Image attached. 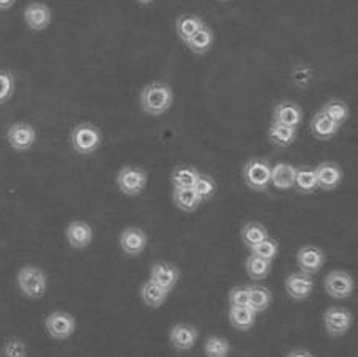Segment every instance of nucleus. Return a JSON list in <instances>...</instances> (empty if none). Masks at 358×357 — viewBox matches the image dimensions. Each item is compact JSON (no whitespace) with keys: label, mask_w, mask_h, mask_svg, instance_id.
Instances as JSON below:
<instances>
[{"label":"nucleus","mask_w":358,"mask_h":357,"mask_svg":"<svg viewBox=\"0 0 358 357\" xmlns=\"http://www.w3.org/2000/svg\"><path fill=\"white\" fill-rule=\"evenodd\" d=\"M136 2L141 4V5H150V4L155 2V0H136Z\"/></svg>","instance_id":"obj_42"},{"label":"nucleus","mask_w":358,"mask_h":357,"mask_svg":"<svg viewBox=\"0 0 358 357\" xmlns=\"http://www.w3.org/2000/svg\"><path fill=\"white\" fill-rule=\"evenodd\" d=\"M295 182V166L287 162H280L275 166H271V181L270 186H273L276 190L286 192V190L294 188Z\"/></svg>","instance_id":"obj_20"},{"label":"nucleus","mask_w":358,"mask_h":357,"mask_svg":"<svg viewBox=\"0 0 358 357\" xmlns=\"http://www.w3.org/2000/svg\"><path fill=\"white\" fill-rule=\"evenodd\" d=\"M320 111H322L330 120L335 122V124L339 127H343L345 122L349 120V115H350V109L348 106V103L339 100V98H331V100H329L324 104Z\"/></svg>","instance_id":"obj_32"},{"label":"nucleus","mask_w":358,"mask_h":357,"mask_svg":"<svg viewBox=\"0 0 358 357\" xmlns=\"http://www.w3.org/2000/svg\"><path fill=\"white\" fill-rule=\"evenodd\" d=\"M17 288L29 299H41L48 289V276L38 266H24L17 270Z\"/></svg>","instance_id":"obj_4"},{"label":"nucleus","mask_w":358,"mask_h":357,"mask_svg":"<svg viewBox=\"0 0 358 357\" xmlns=\"http://www.w3.org/2000/svg\"><path fill=\"white\" fill-rule=\"evenodd\" d=\"M15 92V78L10 71H0V104L7 103Z\"/></svg>","instance_id":"obj_38"},{"label":"nucleus","mask_w":358,"mask_h":357,"mask_svg":"<svg viewBox=\"0 0 358 357\" xmlns=\"http://www.w3.org/2000/svg\"><path fill=\"white\" fill-rule=\"evenodd\" d=\"M314 71L311 66H308L305 64L294 66L292 70V81L299 85V88H308V84L313 81Z\"/></svg>","instance_id":"obj_39"},{"label":"nucleus","mask_w":358,"mask_h":357,"mask_svg":"<svg viewBox=\"0 0 358 357\" xmlns=\"http://www.w3.org/2000/svg\"><path fill=\"white\" fill-rule=\"evenodd\" d=\"M268 237V230L259 221H248L240 231V239L245 244V247L252 248L259 242H262L264 239Z\"/></svg>","instance_id":"obj_31"},{"label":"nucleus","mask_w":358,"mask_h":357,"mask_svg":"<svg viewBox=\"0 0 358 357\" xmlns=\"http://www.w3.org/2000/svg\"><path fill=\"white\" fill-rule=\"evenodd\" d=\"M250 251L252 255L264 258V260L273 262L278 253H280V244H278L276 239L268 236L267 239H264L262 242H259L257 245H255V247L250 248Z\"/></svg>","instance_id":"obj_35"},{"label":"nucleus","mask_w":358,"mask_h":357,"mask_svg":"<svg viewBox=\"0 0 358 357\" xmlns=\"http://www.w3.org/2000/svg\"><path fill=\"white\" fill-rule=\"evenodd\" d=\"M327 256L324 250H320L316 245H303L297 251V266L300 272L306 275H316L324 267Z\"/></svg>","instance_id":"obj_12"},{"label":"nucleus","mask_w":358,"mask_h":357,"mask_svg":"<svg viewBox=\"0 0 358 357\" xmlns=\"http://www.w3.org/2000/svg\"><path fill=\"white\" fill-rule=\"evenodd\" d=\"M149 244V237L144 230L138 226H128L120 232L119 236V245L120 250L127 256H138L147 248Z\"/></svg>","instance_id":"obj_10"},{"label":"nucleus","mask_w":358,"mask_h":357,"mask_svg":"<svg viewBox=\"0 0 358 357\" xmlns=\"http://www.w3.org/2000/svg\"><path fill=\"white\" fill-rule=\"evenodd\" d=\"M172 201H174V204L180 211L188 214L196 212L202 204V201L194 192V188H172Z\"/></svg>","instance_id":"obj_27"},{"label":"nucleus","mask_w":358,"mask_h":357,"mask_svg":"<svg viewBox=\"0 0 358 357\" xmlns=\"http://www.w3.org/2000/svg\"><path fill=\"white\" fill-rule=\"evenodd\" d=\"M248 293H250V309L259 315V313H264L270 309L271 302H273V294H271L267 286L261 285V283H250L248 285Z\"/></svg>","instance_id":"obj_21"},{"label":"nucleus","mask_w":358,"mask_h":357,"mask_svg":"<svg viewBox=\"0 0 358 357\" xmlns=\"http://www.w3.org/2000/svg\"><path fill=\"white\" fill-rule=\"evenodd\" d=\"M325 291L333 299H348L355 291V280L345 270H331L325 276Z\"/></svg>","instance_id":"obj_8"},{"label":"nucleus","mask_w":358,"mask_h":357,"mask_svg":"<svg viewBox=\"0 0 358 357\" xmlns=\"http://www.w3.org/2000/svg\"><path fill=\"white\" fill-rule=\"evenodd\" d=\"M271 266H273V262L264 260V258H259L252 253H250L245 261L246 274H248L250 279L255 281H262L267 279L271 272Z\"/></svg>","instance_id":"obj_30"},{"label":"nucleus","mask_w":358,"mask_h":357,"mask_svg":"<svg viewBox=\"0 0 358 357\" xmlns=\"http://www.w3.org/2000/svg\"><path fill=\"white\" fill-rule=\"evenodd\" d=\"M76 319L66 312H52L45 319V328L54 340H66L76 332Z\"/></svg>","instance_id":"obj_6"},{"label":"nucleus","mask_w":358,"mask_h":357,"mask_svg":"<svg viewBox=\"0 0 358 357\" xmlns=\"http://www.w3.org/2000/svg\"><path fill=\"white\" fill-rule=\"evenodd\" d=\"M24 22L34 32H41L46 30L52 22V11L43 2H32L24 8Z\"/></svg>","instance_id":"obj_13"},{"label":"nucleus","mask_w":358,"mask_h":357,"mask_svg":"<svg viewBox=\"0 0 358 357\" xmlns=\"http://www.w3.org/2000/svg\"><path fill=\"white\" fill-rule=\"evenodd\" d=\"M220 2H231V0H220Z\"/></svg>","instance_id":"obj_43"},{"label":"nucleus","mask_w":358,"mask_h":357,"mask_svg":"<svg viewBox=\"0 0 358 357\" xmlns=\"http://www.w3.org/2000/svg\"><path fill=\"white\" fill-rule=\"evenodd\" d=\"M271 117H273L275 124L292 127L299 130L301 120H303V111H301L300 104L295 102L282 100L273 108V115Z\"/></svg>","instance_id":"obj_18"},{"label":"nucleus","mask_w":358,"mask_h":357,"mask_svg":"<svg viewBox=\"0 0 358 357\" xmlns=\"http://www.w3.org/2000/svg\"><path fill=\"white\" fill-rule=\"evenodd\" d=\"M199 340V330L193 324L177 323L171 328L169 342L172 348L177 351H189L194 348V344Z\"/></svg>","instance_id":"obj_15"},{"label":"nucleus","mask_w":358,"mask_h":357,"mask_svg":"<svg viewBox=\"0 0 358 357\" xmlns=\"http://www.w3.org/2000/svg\"><path fill=\"white\" fill-rule=\"evenodd\" d=\"M70 143L73 150L79 155H92L101 147L103 134L100 128L89 122L78 124L70 134Z\"/></svg>","instance_id":"obj_2"},{"label":"nucleus","mask_w":358,"mask_h":357,"mask_svg":"<svg viewBox=\"0 0 358 357\" xmlns=\"http://www.w3.org/2000/svg\"><path fill=\"white\" fill-rule=\"evenodd\" d=\"M65 236H66V242L71 248L84 250L89 247L92 241H94V230H92V226L87 223V221L75 220L66 226Z\"/></svg>","instance_id":"obj_17"},{"label":"nucleus","mask_w":358,"mask_h":357,"mask_svg":"<svg viewBox=\"0 0 358 357\" xmlns=\"http://www.w3.org/2000/svg\"><path fill=\"white\" fill-rule=\"evenodd\" d=\"M284 289L292 300H297V302L306 300L314 291L313 275H306L300 270L289 274L286 281H284Z\"/></svg>","instance_id":"obj_11"},{"label":"nucleus","mask_w":358,"mask_h":357,"mask_svg":"<svg viewBox=\"0 0 358 357\" xmlns=\"http://www.w3.org/2000/svg\"><path fill=\"white\" fill-rule=\"evenodd\" d=\"M242 176L248 188L259 193L268 192L271 181V164L268 160L261 157H252L245 163Z\"/></svg>","instance_id":"obj_3"},{"label":"nucleus","mask_w":358,"mask_h":357,"mask_svg":"<svg viewBox=\"0 0 358 357\" xmlns=\"http://www.w3.org/2000/svg\"><path fill=\"white\" fill-rule=\"evenodd\" d=\"M203 353L207 357H227L231 353V343L224 337L212 335L203 343Z\"/></svg>","instance_id":"obj_33"},{"label":"nucleus","mask_w":358,"mask_h":357,"mask_svg":"<svg viewBox=\"0 0 358 357\" xmlns=\"http://www.w3.org/2000/svg\"><path fill=\"white\" fill-rule=\"evenodd\" d=\"M227 302L229 307H245L250 302V293H248V285H238L234 286L229 295H227Z\"/></svg>","instance_id":"obj_37"},{"label":"nucleus","mask_w":358,"mask_h":357,"mask_svg":"<svg viewBox=\"0 0 358 357\" xmlns=\"http://www.w3.org/2000/svg\"><path fill=\"white\" fill-rule=\"evenodd\" d=\"M213 43H215L213 30H212V27H208L206 24V26L197 30V32L191 36V38L185 43V45L188 46L191 52L202 55V54H207L210 49L213 48Z\"/></svg>","instance_id":"obj_25"},{"label":"nucleus","mask_w":358,"mask_h":357,"mask_svg":"<svg viewBox=\"0 0 358 357\" xmlns=\"http://www.w3.org/2000/svg\"><path fill=\"white\" fill-rule=\"evenodd\" d=\"M15 4L16 0H0V11H8L15 7Z\"/></svg>","instance_id":"obj_41"},{"label":"nucleus","mask_w":358,"mask_h":357,"mask_svg":"<svg viewBox=\"0 0 358 357\" xmlns=\"http://www.w3.org/2000/svg\"><path fill=\"white\" fill-rule=\"evenodd\" d=\"M7 141L16 152L30 150L36 143V130L26 122H16L8 128Z\"/></svg>","instance_id":"obj_9"},{"label":"nucleus","mask_w":358,"mask_h":357,"mask_svg":"<svg viewBox=\"0 0 358 357\" xmlns=\"http://www.w3.org/2000/svg\"><path fill=\"white\" fill-rule=\"evenodd\" d=\"M256 313L248 305L245 307H231L229 309V323L236 330L248 332L256 324Z\"/></svg>","instance_id":"obj_24"},{"label":"nucleus","mask_w":358,"mask_h":357,"mask_svg":"<svg viewBox=\"0 0 358 357\" xmlns=\"http://www.w3.org/2000/svg\"><path fill=\"white\" fill-rule=\"evenodd\" d=\"M115 182L123 195L133 198L144 192L149 182V174L138 166H123L115 177Z\"/></svg>","instance_id":"obj_5"},{"label":"nucleus","mask_w":358,"mask_h":357,"mask_svg":"<svg viewBox=\"0 0 358 357\" xmlns=\"http://www.w3.org/2000/svg\"><path fill=\"white\" fill-rule=\"evenodd\" d=\"M324 328L330 337H343L354 324L352 313L344 307H330L324 312Z\"/></svg>","instance_id":"obj_7"},{"label":"nucleus","mask_w":358,"mask_h":357,"mask_svg":"<svg viewBox=\"0 0 358 357\" xmlns=\"http://www.w3.org/2000/svg\"><path fill=\"white\" fill-rule=\"evenodd\" d=\"M339 125H336L335 122L330 120L322 111H317L316 114L313 115V119L310 122V130L313 133V136L320 141H330L338 134L339 132Z\"/></svg>","instance_id":"obj_19"},{"label":"nucleus","mask_w":358,"mask_h":357,"mask_svg":"<svg viewBox=\"0 0 358 357\" xmlns=\"http://www.w3.org/2000/svg\"><path fill=\"white\" fill-rule=\"evenodd\" d=\"M286 357H314V356L306 349H292Z\"/></svg>","instance_id":"obj_40"},{"label":"nucleus","mask_w":358,"mask_h":357,"mask_svg":"<svg viewBox=\"0 0 358 357\" xmlns=\"http://www.w3.org/2000/svg\"><path fill=\"white\" fill-rule=\"evenodd\" d=\"M297 139V128L280 125L271 122L268 128V141L276 147H289Z\"/></svg>","instance_id":"obj_29"},{"label":"nucleus","mask_w":358,"mask_h":357,"mask_svg":"<svg viewBox=\"0 0 358 357\" xmlns=\"http://www.w3.org/2000/svg\"><path fill=\"white\" fill-rule=\"evenodd\" d=\"M194 192L199 196L202 202L210 201L217 193V182H215V178L208 174H199L197 177V181L194 183Z\"/></svg>","instance_id":"obj_34"},{"label":"nucleus","mask_w":358,"mask_h":357,"mask_svg":"<svg viewBox=\"0 0 358 357\" xmlns=\"http://www.w3.org/2000/svg\"><path fill=\"white\" fill-rule=\"evenodd\" d=\"M199 174L201 172L197 171L194 166H189V164L176 166L171 174L172 188H193Z\"/></svg>","instance_id":"obj_28"},{"label":"nucleus","mask_w":358,"mask_h":357,"mask_svg":"<svg viewBox=\"0 0 358 357\" xmlns=\"http://www.w3.org/2000/svg\"><path fill=\"white\" fill-rule=\"evenodd\" d=\"M169 298V291H166L164 288L157 285L155 281H152L150 279L145 283H142L141 286V299L147 307L150 309H159L166 300Z\"/></svg>","instance_id":"obj_23"},{"label":"nucleus","mask_w":358,"mask_h":357,"mask_svg":"<svg viewBox=\"0 0 358 357\" xmlns=\"http://www.w3.org/2000/svg\"><path fill=\"white\" fill-rule=\"evenodd\" d=\"M206 26V22L201 16L197 15H182L177 18L176 21V34L178 35V38H180L183 43H187L191 36H193L197 30L202 29Z\"/></svg>","instance_id":"obj_26"},{"label":"nucleus","mask_w":358,"mask_h":357,"mask_svg":"<svg viewBox=\"0 0 358 357\" xmlns=\"http://www.w3.org/2000/svg\"><path fill=\"white\" fill-rule=\"evenodd\" d=\"M139 103L147 115H163L174 104V90L169 84L162 81L149 83L141 90Z\"/></svg>","instance_id":"obj_1"},{"label":"nucleus","mask_w":358,"mask_h":357,"mask_svg":"<svg viewBox=\"0 0 358 357\" xmlns=\"http://www.w3.org/2000/svg\"><path fill=\"white\" fill-rule=\"evenodd\" d=\"M150 280L171 293L174 291L178 280H180V270H178L176 264H171L168 261H157L150 267Z\"/></svg>","instance_id":"obj_14"},{"label":"nucleus","mask_w":358,"mask_h":357,"mask_svg":"<svg viewBox=\"0 0 358 357\" xmlns=\"http://www.w3.org/2000/svg\"><path fill=\"white\" fill-rule=\"evenodd\" d=\"M316 181L317 188L324 190V192H331L336 190L343 182V169L341 166L336 164L335 162H322L319 163L316 168Z\"/></svg>","instance_id":"obj_16"},{"label":"nucleus","mask_w":358,"mask_h":357,"mask_svg":"<svg viewBox=\"0 0 358 357\" xmlns=\"http://www.w3.org/2000/svg\"><path fill=\"white\" fill-rule=\"evenodd\" d=\"M294 188L297 190V193H300V195H313L316 190H319L314 168H311V166H306V164L295 166Z\"/></svg>","instance_id":"obj_22"},{"label":"nucleus","mask_w":358,"mask_h":357,"mask_svg":"<svg viewBox=\"0 0 358 357\" xmlns=\"http://www.w3.org/2000/svg\"><path fill=\"white\" fill-rule=\"evenodd\" d=\"M27 344L20 338H11L2 346V357H27Z\"/></svg>","instance_id":"obj_36"}]
</instances>
